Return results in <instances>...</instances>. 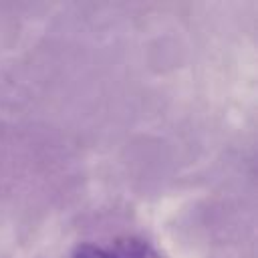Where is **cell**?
I'll use <instances>...</instances> for the list:
<instances>
[{
	"label": "cell",
	"mask_w": 258,
	"mask_h": 258,
	"mask_svg": "<svg viewBox=\"0 0 258 258\" xmlns=\"http://www.w3.org/2000/svg\"><path fill=\"white\" fill-rule=\"evenodd\" d=\"M73 258H161V254L143 238L125 236L113 240L109 246L81 244Z\"/></svg>",
	"instance_id": "obj_1"
}]
</instances>
